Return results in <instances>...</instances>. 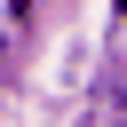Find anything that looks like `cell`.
<instances>
[{
  "label": "cell",
  "instance_id": "cell-1",
  "mask_svg": "<svg viewBox=\"0 0 127 127\" xmlns=\"http://www.w3.org/2000/svg\"><path fill=\"white\" fill-rule=\"evenodd\" d=\"M111 8H119V16H127V0H111Z\"/></svg>",
  "mask_w": 127,
  "mask_h": 127
}]
</instances>
